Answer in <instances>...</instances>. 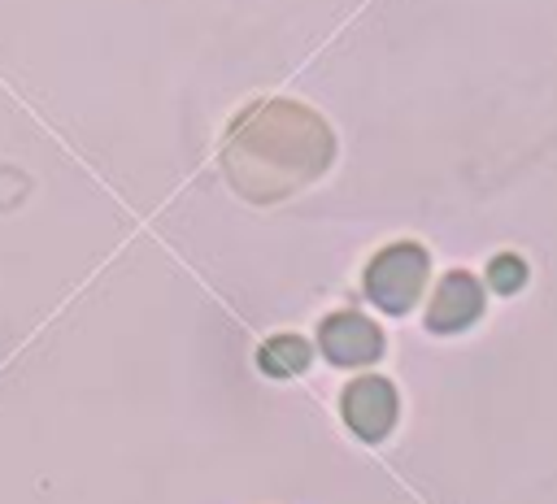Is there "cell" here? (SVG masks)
<instances>
[{"label": "cell", "instance_id": "cell-7", "mask_svg": "<svg viewBox=\"0 0 557 504\" xmlns=\"http://www.w3.org/2000/svg\"><path fill=\"white\" fill-rule=\"evenodd\" d=\"M522 282H527V265H522V256L505 252V256H496V261L487 265V287H492V291H500V295H513Z\"/></svg>", "mask_w": 557, "mask_h": 504}, {"label": "cell", "instance_id": "cell-1", "mask_svg": "<svg viewBox=\"0 0 557 504\" xmlns=\"http://www.w3.org/2000/svg\"><path fill=\"white\" fill-rule=\"evenodd\" d=\"M326 122L296 100H265L248 109L222 148V169L248 200H283L331 165Z\"/></svg>", "mask_w": 557, "mask_h": 504}, {"label": "cell", "instance_id": "cell-6", "mask_svg": "<svg viewBox=\"0 0 557 504\" xmlns=\"http://www.w3.org/2000/svg\"><path fill=\"white\" fill-rule=\"evenodd\" d=\"M257 365H261L270 378H292V374H300V369L309 365V343H305L300 335H274V339L261 343Z\"/></svg>", "mask_w": 557, "mask_h": 504}, {"label": "cell", "instance_id": "cell-4", "mask_svg": "<svg viewBox=\"0 0 557 504\" xmlns=\"http://www.w3.org/2000/svg\"><path fill=\"white\" fill-rule=\"evenodd\" d=\"M344 421L366 443H379L396 426V387L387 378H374V374L348 382V391H344Z\"/></svg>", "mask_w": 557, "mask_h": 504}, {"label": "cell", "instance_id": "cell-2", "mask_svg": "<svg viewBox=\"0 0 557 504\" xmlns=\"http://www.w3.org/2000/svg\"><path fill=\"white\" fill-rule=\"evenodd\" d=\"M426 282V252L418 243H392L366 265V295L383 313H409Z\"/></svg>", "mask_w": 557, "mask_h": 504}, {"label": "cell", "instance_id": "cell-5", "mask_svg": "<svg viewBox=\"0 0 557 504\" xmlns=\"http://www.w3.org/2000/svg\"><path fill=\"white\" fill-rule=\"evenodd\" d=\"M483 313V287L470 278V274H444L431 304H426V330L435 335H453V330H466L474 317Z\"/></svg>", "mask_w": 557, "mask_h": 504}, {"label": "cell", "instance_id": "cell-3", "mask_svg": "<svg viewBox=\"0 0 557 504\" xmlns=\"http://www.w3.org/2000/svg\"><path fill=\"white\" fill-rule=\"evenodd\" d=\"M318 348L331 365H370L383 356V330L361 313H331L318 326Z\"/></svg>", "mask_w": 557, "mask_h": 504}]
</instances>
